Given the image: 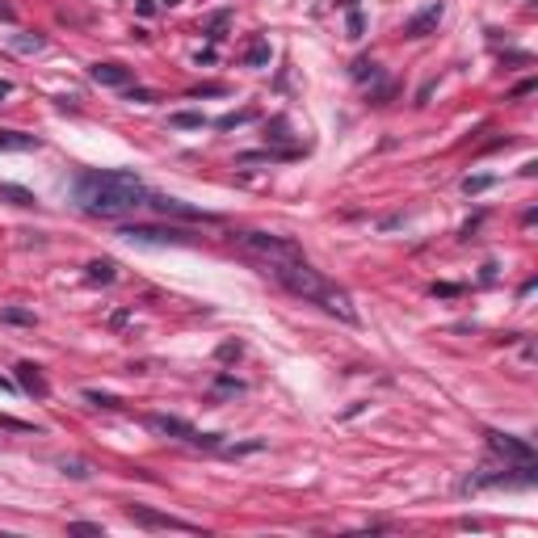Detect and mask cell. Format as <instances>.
I'll list each match as a JSON object with an SVG mask.
<instances>
[{
    "instance_id": "cell-24",
    "label": "cell",
    "mask_w": 538,
    "mask_h": 538,
    "mask_svg": "<svg viewBox=\"0 0 538 538\" xmlns=\"http://www.w3.org/2000/svg\"><path fill=\"white\" fill-rule=\"evenodd\" d=\"M42 42H46L42 34H17V38H13V46L25 51V55H29V51H42Z\"/></svg>"
},
{
    "instance_id": "cell-5",
    "label": "cell",
    "mask_w": 538,
    "mask_h": 538,
    "mask_svg": "<svg viewBox=\"0 0 538 538\" xmlns=\"http://www.w3.org/2000/svg\"><path fill=\"white\" fill-rule=\"evenodd\" d=\"M126 518H130L135 526H143V530H185V534H198V530H202V526H194V522H185V518L156 513V509H147V505H126Z\"/></svg>"
},
{
    "instance_id": "cell-6",
    "label": "cell",
    "mask_w": 538,
    "mask_h": 538,
    "mask_svg": "<svg viewBox=\"0 0 538 538\" xmlns=\"http://www.w3.org/2000/svg\"><path fill=\"white\" fill-rule=\"evenodd\" d=\"M484 438H488V450L501 455L505 463H534V446L530 442H522L513 433H501V429H488Z\"/></svg>"
},
{
    "instance_id": "cell-36",
    "label": "cell",
    "mask_w": 538,
    "mask_h": 538,
    "mask_svg": "<svg viewBox=\"0 0 538 538\" xmlns=\"http://www.w3.org/2000/svg\"><path fill=\"white\" fill-rule=\"evenodd\" d=\"M526 93H534V80H522V84L513 88V97H526Z\"/></svg>"
},
{
    "instance_id": "cell-21",
    "label": "cell",
    "mask_w": 538,
    "mask_h": 538,
    "mask_svg": "<svg viewBox=\"0 0 538 538\" xmlns=\"http://www.w3.org/2000/svg\"><path fill=\"white\" fill-rule=\"evenodd\" d=\"M257 118V109H240V114H223V118H215V126L219 130H236V126H244V122H253Z\"/></svg>"
},
{
    "instance_id": "cell-19",
    "label": "cell",
    "mask_w": 538,
    "mask_h": 538,
    "mask_svg": "<svg viewBox=\"0 0 538 538\" xmlns=\"http://www.w3.org/2000/svg\"><path fill=\"white\" fill-rule=\"evenodd\" d=\"M0 198H4V202H13V206H34V202H38L29 189H21V185H8V181L0 185Z\"/></svg>"
},
{
    "instance_id": "cell-40",
    "label": "cell",
    "mask_w": 538,
    "mask_h": 538,
    "mask_svg": "<svg viewBox=\"0 0 538 538\" xmlns=\"http://www.w3.org/2000/svg\"><path fill=\"white\" fill-rule=\"evenodd\" d=\"M337 4H345V8H354V4H358V0H337Z\"/></svg>"
},
{
    "instance_id": "cell-13",
    "label": "cell",
    "mask_w": 538,
    "mask_h": 538,
    "mask_svg": "<svg viewBox=\"0 0 538 538\" xmlns=\"http://www.w3.org/2000/svg\"><path fill=\"white\" fill-rule=\"evenodd\" d=\"M118 278V261H109V257H97V261H88V282H97V286H109Z\"/></svg>"
},
{
    "instance_id": "cell-30",
    "label": "cell",
    "mask_w": 538,
    "mask_h": 538,
    "mask_svg": "<svg viewBox=\"0 0 538 538\" xmlns=\"http://www.w3.org/2000/svg\"><path fill=\"white\" fill-rule=\"evenodd\" d=\"M345 25H349V38H362V29H366V17H362L358 8H349V21H345Z\"/></svg>"
},
{
    "instance_id": "cell-3",
    "label": "cell",
    "mask_w": 538,
    "mask_h": 538,
    "mask_svg": "<svg viewBox=\"0 0 538 538\" xmlns=\"http://www.w3.org/2000/svg\"><path fill=\"white\" fill-rule=\"evenodd\" d=\"M265 274H274L290 295H299V299H316L320 303V295H324V278H320V269H311L307 265V257H295V261H286V265H274V269H265Z\"/></svg>"
},
{
    "instance_id": "cell-7",
    "label": "cell",
    "mask_w": 538,
    "mask_h": 538,
    "mask_svg": "<svg viewBox=\"0 0 538 538\" xmlns=\"http://www.w3.org/2000/svg\"><path fill=\"white\" fill-rule=\"evenodd\" d=\"M143 425H147L152 433H160V438H177V442H185V446H198V429H194L189 421H181V417H168V412H152Z\"/></svg>"
},
{
    "instance_id": "cell-11",
    "label": "cell",
    "mask_w": 538,
    "mask_h": 538,
    "mask_svg": "<svg viewBox=\"0 0 538 538\" xmlns=\"http://www.w3.org/2000/svg\"><path fill=\"white\" fill-rule=\"evenodd\" d=\"M88 76L97 84H109V88H126L130 84V67H122V63H93Z\"/></svg>"
},
{
    "instance_id": "cell-38",
    "label": "cell",
    "mask_w": 538,
    "mask_h": 538,
    "mask_svg": "<svg viewBox=\"0 0 538 538\" xmlns=\"http://www.w3.org/2000/svg\"><path fill=\"white\" fill-rule=\"evenodd\" d=\"M8 93H13V84H8V80H0V101H4Z\"/></svg>"
},
{
    "instance_id": "cell-18",
    "label": "cell",
    "mask_w": 538,
    "mask_h": 538,
    "mask_svg": "<svg viewBox=\"0 0 538 538\" xmlns=\"http://www.w3.org/2000/svg\"><path fill=\"white\" fill-rule=\"evenodd\" d=\"M0 324H17V328H34V324H38V316H34V311H25V307H4V311H0Z\"/></svg>"
},
{
    "instance_id": "cell-8",
    "label": "cell",
    "mask_w": 538,
    "mask_h": 538,
    "mask_svg": "<svg viewBox=\"0 0 538 538\" xmlns=\"http://www.w3.org/2000/svg\"><path fill=\"white\" fill-rule=\"evenodd\" d=\"M147 206H156L160 215L189 219V223H215V215H206V210H198V206H189V202H181V198H168V194H152V198H147Z\"/></svg>"
},
{
    "instance_id": "cell-15",
    "label": "cell",
    "mask_w": 538,
    "mask_h": 538,
    "mask_svg": "<svg viewBox=\"0 0 538 538\" xmlns=\"http://www.w3.org/2000/svg\"><path fill=\"white\" fill-rule=\"evenodd\" d=\"M269 59H274V46H269L265 38H257V42L244 51V67H269Z\"/></svg>"
},
{
    "instance_id": "cell-27",
    "label": "cell",
    "mask_w": 538,
    "mask_h": 538,
    "mask_svg": "<svg viewBox=\"0 0 538 538\" xmlns=\"http://www.w3.org/2000/svg\"><path fill=\"white\" fill-rule=\"evenodd\" d=\"M240 354H244V345H240V341H223V345L215 349V358H219V362H236Z\"/></svg>"
},
{
    "instance_id": "cell-39",
    "label": "cell",
    "mask_w": 538,
    "mask_h": 538,
    "mask_svg": "<svg viewBox=\"0 0 538 538\" xmlns=\"http://www.w3.org/2000/svg\"><path fill=\"white\" fill-rule=\"evenodd\" d=\"M0 391H13V383H8V379H0Z\"/></svg>"
},
{
    "instance_id": "cell-25",
    "label": "cell",
    "mask_w": 538,
    "mask_h": 538,
    "mask_svg": "<svg viewBox=\"0 0 538 538\" xmlns=\"http://www.w3.org/2000/svg\"><path fill=\"white\" fill-rule=\"evenodd\" d=\"M492 185H497V177H463V194H484Z\"/></svg>"
},
{
    "instance_id": "cell-4",
    "label": "cell",
    "mask_w": 538,
    "mask_h": 538,
    "mask_svg": "<svg viewBox=\"0 0 538 538\" xmlns=\"http://www.w3.org/2000/svg\"><path fill=\"white\" fill-rule=\"evenodd\" d=\"M118 236L130 240V244H194L198 240L185 227H156V223H126Z\"/></svg>"
},
{
    "instance_id": "cell-22",
    "label": "cell",
    "mask_w": 538,
    "mask_h": 538,
    "mask_svg": "<svg viewBox=\"0 0 538 538\" xmlns=\"http://www.w3.org/2000/svg\"><path fill=\"white\" fill-rule=\"evenodd\" d=\"M80 396H84L88 404H97V408H122V400H118V396H109V391H97V387H84Z\"/></svg>"
},
{
    "instance_id": "cell-14",
    "label": "cell",
    "mask_w": 538,
    "mask_h": 538,
    "mask_svg": "<svg viewBox=\"0 0 538 538\" xmlns=\"http://www.w3.org/2000/svg\"><path fill=\"white\" fill-rule=\"evenodd\" d=\"M38 135H21V130H0V152H34Z\"/></svg>"
},
{
    "instance_id": "cell-33",
    "label": "cell",
    "mask_w": 538,
    "mask_h": 538,
    "mask_svg": "<svg viewBox=\"0 0 538 538\" xmlns=\"http://www.w3.org/2000/svg\"><path fill=\"white\" fill-rule=\"evenodd\" d=\"M67 534H101V526H97V522H72Z\"/></svg>"
},
{
    "instance_id": "cell-20",
    "label": "cell",
    "mask_w": 538,
    "mask_h": 538,
    "mask_svg": "<svg viewBox=\"0 0 538 538\" xmlns=\"http://www.w3.org/2000/svg\"><path fill=\"white\" fill-rule=\"evenodd\" d=\"M349 76H354L358 84H362V80H375V76H379V63H375L370 55H362V59H358V63L349 67Z\"/></svg>"
},
{
    "instance_id": "cell-10",
    "label": "cell",
    "mask_w": 538,
    "mask_h": 538,
    "mask_svg": "<svg viewBox=\"0 0 538 538\" xmlns=\"http://www.w3.org/2000/svg\"><path fill=\"white\" fill-rule=\"evenodd\" d=\"M17 383H21V391L34 396V400H46V396H51V383H46V375H42L34 362H17Z\"/></svg>"
},
{
    "instance_id": "cell-2",
    "label": "cell",
    "mask_w": 538,
    "mask_h": 538,
    "mask_svg": "<svg viewBox=\"0 0 538 538\" xmlns=\"http://www.w3.org/2000/svg\"><path fill=\"white\" fill-rule=\"evenodd\" d=\"M248 257H257V261H265V269H274V265H286V261H295V257H303L299 253V244L295 240H286V236H265V231H240V236H231Z\"/></svg>"
},
{
    "instance_id": "cell-35",
    "label": "cell",
    "mask_w": 538,
    "mask_h": 538,
    "mask_svg": "<svg viewBox=\"0 0 538 538\" xmlns=\"http://www.w3.org/2000/svg\"><path fill=\"white\" fill-rule=\"evenodd\" d=\"M202 63H215V46H202V51H198V67H202Z\"/></svg>"
},
{
    "instance_id": "cell-16",
    "label": "cell",
    "mask_w": 538,
    "mask_h": 538,
    "mask_svg": "<svg viewBox=\"0 0 538 538\" xmlns=\"http://www.w3.org/2000/svg\"><path fill=\"white\" fill-rule=\"evenodd\" d=\"M295 156H299L295 147H286V152H282V147H265V152H244L240 164H257V160H295Z\"/></svg>"
},
{
    "instance_id": "cell-17",
    "label": "cell",
    "mask_w": 538,
    "mask_h": 538,
    "mask_svg": "<svg viewBox=\"0 0 538 538\" xmlns=\"http://www.w3.org/2000/svg\"><path fill=\"white\" fill-rule=\"evenodd\" d=\"M168 126H177V130H202L206 118L194 114V109H181V114H168Z\"/></svg>"
},
{
    "instance_id": "cell-31",
    "label": "cell",
    "mask_w": 538,
    "mask_h": 538,
    "mask_svg": "<svg viewBox=\"0 0 538 538\" xmlns=\"http://www.w3.org/2000/svg\"><path fill=\"white\" fill-rule=\"evenodd\" d=\"M223 25H227V13H215V17L206 21V34H210V38H223Z\"/></svg>"
},
{
    "instance_id": "cell-34",
    "label": "cell",
    "mask_w": 538,
    "mask_h": 538,
    "mask_svg": "<svg viewBox=\"0 0 538 538\" xmlns=\"http://www.w3.org/2000/svg\"><path fill=\"white\" fill-rule=\"evenodd\" d=\"M126 320H130V311H126V307H122V311H114V316H109V328H122V324H126Z\"/></svg>"
},
{
    "instance_id": "cell-26",
    "label": "cell",
    "mask_w": 538,
    "mask_h": 538,
    "mask_svg": "<svg viewBox=\"0 0 538 538\" xmlns=\"http://www.w3.org/2000/svg\"><path fill=\"white\" fill-rule=\"evenodd\" d=\"M215 391H223V396H244V383L231 379V375H219V379H215Z\"/></svg>"
},
{
    "instance_id": "cell-28",
    "label": "cell",
    "mask_w": 538,
    "mask_h": 538,
    "mask_svg": "<svg viewBox=\"0 0 538 538\" xmlns=\"http://www.w3.org/2000/svg\"><path fill=\"white\" fill-rule=\"evenodd\" d=\"M59 467H63L72 480H88V476H93V471H88V463H80V459H63Z\"/></svg>"
},
{
    "instance_id": "cell-1",
    "label": "cell",
    "mask_w": 538,
    "mask_h": 538,
    "mask_svg": "<svg viewBox=\"0 0 538 538\" xmlns=\"http://www.w3.org/2000/svg\"><path fill=\"white\" fill-rule=\"evenodd\" d=\"M80 210L88 215H101V219H118V215H130L139 206H147L152 189L143 185V177H135L130 168H93V173H80L76 185H72Z\"/></svg>"
},
{
    "instance_id": "cell-12",
    "label": "cell",
    "mask_w": 538,
    "mask_h": 538,
    "mask_svg": "<svg viewBox=\"0 0 538 538\" xmlns=\"http://www.w3.org/2000/svg\"><path fill=\"white\" fill-rule=\"evenodd\" d=\"M320 303H324L332 316H341L345 324H358V311H354V303H349V295H345V290H332V286H324Z\"/></svg>"
},
{
    "instance_id": "cell-37",
    "label": "cell",
    "mask_w": 538,
    "mask_h": 538,
    "mask_svg": "<svg viewBox=\"0 0 538 538\" xmlns=\"http://www.w3.org/2000/svg\"><path fill=\"white\" fill-rule=\"evenodd\" d=\"M433 295H459V286L455 282H442V286H433Z\"/></svg>"
},
{
    "instance_id": "cell-23",
    "label": "cell",
    "mask_w": 538,
    "mask_h": 538,
    "mask_svg": "<svg viewBox=\"0 0 538 538\" xmlns=\"http://www.w3.org/2000/svg\"><path fill=\"white\" fill-rule=\"evenodd\" d=\"M257 450H265V438H248V442H236V446H227L223 455H227V459H244V455H257Z\"/></svg>"
},
{
    "instance_id": "cell-29",
    "label": "cell",
    "mask_w": 538,
    "mask_h": 538,
    "mask_svg": "<svg viewBox=\"0 0 538 538\" xmlns=\"http://www.w3.org/2000/svg\"><path fill=\"white\" fill-rule=\"evenodd\" d=\"M126 101H135V105H152V101H160V97H156L152 88H130V84H126Z\"/></svg>"
},
{
    "instance_id": "cell-32",
    "label": "cell",
    "mask_w": 538,
    "mask_h": 538,
    "mask_svg": "<svg viewBox=\"0 0 538 538\" xmlns=\"http://www.w3.org/2000/svg\"><path fill=\"white\" fill-rule=\"evenodd\" d=\"M227 93V84H198L194 88V97H223Z\"/></svg>"
},
{
    "instance_id": "cell-9",
    "label": "cell",
    "mask_w": 538,
    "mask_h": 538,
    "mask_svg": "<svg viewBox=\"0 0 538 538\" xmlns=\"http://www.w3.org/2000/svg\"><path fill=\"white\" fill-rule=\"evenodd\" d=\"M442 0H433V4H425L417 17H408V25H404V38H429V34H438V25H442Z\"/></svg>"
}]
</instances>
